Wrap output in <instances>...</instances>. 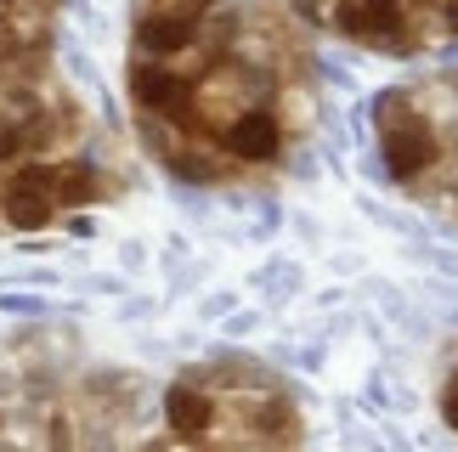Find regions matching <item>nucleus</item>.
I'll return each mask as SVG.
<instances>
[{"label":"nucleus","mask_w":458,"mask_h":452,"mask_svg":"<svg viewBox=\"0 0 458 452\" xmlns=\"http://www.w3.org/2000/svg\"><path fill=\"white\" fill-rule=\"evenodd\" d=\"M295 18L385 57H419L458 40V0H295Z\"/></svg>","instance_id":"obj_5"},{"label":"nucleus","mask_w":458,"mask_h":452,"mask_svg":"<svg viewBox=\"0 0 458 452\" xmlns=\"http://www.w3.org/2000/svg\"><path fill=\"white\" fill-rule=\"evenodd\" d=\"M374 136L391 186L458 226V68L391 85L374 102Z\"/></svg>","instance_id":"obj_4"},{"label":"nucleus","mask_w":458,"mask_h":452,"mask_svg":"<svg viewBox=\"0 0 458 452\" xmlns=\"http://www.w3.org/2000/svg\"><path fill=\"white\" fill-rule=\"evenodd\" d=\"M436 413L441 424H447V435L458 441V345L441 356V385H436Z\"/></svg>","instance_id":"obj_6"},{"label":"nucleus","mask_w":458,"mask_h":452,"mask_svg":"<svg viewBox=\"0 0 458 452\" xmlns=\"http://www.w3.org/2000/svg\"><path fill=\"white\" fill-rule=\"evenodd\" d=\"M63 0H0V238H40L125 193L102 124L57 62Z\"/></svg>","instance_id":"obj_2"},{"label":"nucleus","mask_w":458,"mask_h":452,"mask_svg":"<svg viewBox=\"0 0 458 452\" xmlns=\"http://www.w3.org/2000/svg\"><path fill=\"white\" fill-rule=\"evenodd\" d=\"M300 396L255 356H204L142 391L125 452H300Z\"/></svg>","instance_id":"obj_3"},{"label":"nucleus","mask_w":458,"mask_h":452,"mask_svg":"<svg viewBox=\"0 0 458 452\" xmlns=\"http://www.w3.org/2000/svg\"><path fill=\"white\" fill-rule=\"evenodd\" d=\"M136 142L187 186L266 181L317 124V62L278 0H130Z\"/></svg>","instance_id":"obj_1"}]
</instances>
